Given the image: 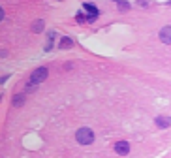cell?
I'll return each instance as SVG.
<instances>
[{
  "label": "cell",
  "mask_w": 171,
  "mask_h": 158,
  "mask_svg": "<svg viewBox=\"0 0 171 158\" xmlns=\"http://www.w3.org/2000/svg\"><path fill=\"white\" fill-rule=\"evenodd\" d=\"M117 2H118V0H117Z\"/></svg>",
  "instance_id": "14"
},
{
  "label": "cell",
  "mask_w": 171,
  "mask_h": 158,
  "mask_svg": "<svg viewBox=\"0 0 171 158\" xmlns=\"http://www.w3.org/2000/svg\"><path fill=\"white\" fill-rule=\"evenodd\" d=\"M83 8H85V10L88 11V15H96V17H98V15H100V10H98L96 6H90V4H85Z\"/></svg>",
  "instance_id": "7"
},
{
  "label": "cell",
  "mask_w": 171,
  "mask_h": 158,
  "mask_svg": "<svg viewBox=\"0 0 171 158\" xmlns=\"http://www.w3.org/2000/svg\"><path fill=\"white\" fill-rule=\"evenodd\" d=\"M115 152L120 154V156H126L130 152V145L126 141H118V143H115Z\"/></svg>",
  "instance_id": "3"
},
{
  "label": "cell",
  "mask_w": 171,
  "mask_h": 158,
  "mask_svg": "<svg viewBox=\"0 0 171 158\" xmlns=\"http://www.w3.org/2000/svg\"><path fill=\"white\" fill-rule=\"evenodd\" d=\"M71 45H73V41H71L70 38H62V40H60V47H62V49H70Z\"/></svg>",
  "instance_id": "9"
},
{
  "label": "cell",
  "mask_w": 171,
  "mask_h": 158,
  "mask_svg": "<svg viewBox=\"0 0 171 158\" xmlns=\"http://www.w3.org/2000/svg\"><path fill=\"white\" fill-rule=\"evenodd\" d=\"M118 10H120V11H128V10H130V4L124 2V0H118Z\"/></svg>",
  "instance_id": "10"
},
{
  "label": "cell",
  "mask_w": 171,
  "mask_h": 158,
  "mask_svg": "<svg viewBox=\"0 0 171 158\" xmlns=\"http://www.w3.org/2000/svg\"><path fill=\"white\" fill-rule=\"evenodd\" d=\"M43 27H45L43 19H38V21H34V23H32V30H34V32H41V30H43Z\"/></svg>",
  "instance_id": "5"
},
{
  "label": "cell",
  "mask_w": 171,
  "mask_h": 158,
  "mask_svg": "<svg viewBox=\"0 0 171 158\" xmlns=\"http://www.w3.org/2000/svg\"><path fill=\"white\" fill-rule=\"evenodd\" d=\"M11 104H13V107H21V105L24 104V96H23V94H17V96L13 98Z\"/></svg>",
  "instance_id": "8"
},
{
  "label": "cell",
  "mask_w": 171,
  "mask_h": 158,
  "mask_svg": "<svg viewBox=\"0 0 171 158\" xmlns=\"http://www.w3.org/2000/svg\"><path fill=\"white\" fill-rule=\"evenodd\" d=\"M160 40H162L165 45L171 43V27H164V28H162V32H160Z\"/></svg>",
  "instance_id": "4"
},
{
  "label": "cell",
  "mask_w": 171,
  "mask_h": 158,
  "mask_svg": "<svg viewBox=\"0 0 171 158\" xmlns=\"http://www.w3.org/2000/svg\"><path fill=\"white\" fill-rule=\"evenodd\" d=\"M47 75H49L47 68H36V70L32 72V75H30V83L32 85H40V83H43L47 79Z\"/></svg>",
  "instance_id": "2"
},
{
  "label": "cell",
  "mask_w": 171,
  "mask_h": 158,
  "mask_svg": "<svg viewBox=\"0 0 171 158\" xmlns=\"http://www.w3.org/2000/svg\"><path fill=\"white\" fill-rule=\"evenodd\" d=\"M77 21H79V23H85V21H87V15L79 11V13H77Z\"/></svg>",
  "instance_id": "11"
},
{
  "label": "cell",
  "mask_w": 171,
  "mask_h": 158,
  "mask_svg": "<svg viewBox=\"0 0 171 158\" xmlns=\"http://www.w3.org/2000/svg\"><path fill=\"white\" fill-rule=\"evenodd\" d=\"M75 139H77V143H81V145H90V143L94 141V132H92L90 128H79V130L75 132Z\"/></svg>",
  "instance_id": "1"
},
{
  "label": "cell",
  "mask_w": 171,
  "mask_h": 158,
  "mask_svg": "<svg viewBox=\"0 0 171 158\" xmlns=\"http://www.w3.org/2000/svg\"><path fill=\"white\" fill-rule=\"evenodd\" d=\"M160 128H167L169 126V119L167 117H156V121H154Z\"/></svg>",
  "instance_id": "6"
},
{
  "label": "cell",
  "mask_w": 171,
  "mask_h": 158,
  "mask_svg": "<svg viewBox=\"0 0 171 158\" xmlns=\"http://www.w3.org/2000/svg\"><path fill=\"white\" fill-rule=\"evenodd\" d=\"M4 17H6V15H4V10H2V8H0V21H2Z\"/></svg>",
  "instance_id": "12"
},
{
  "label": "cell",
  "mask_w": 171,
  "mask_h": 158,
  "mask_svg": "<svg viewBox=\"0 0 171 158\" xmlns=\"http://www.w3.org/2000/svg\"><path fill=\"white\" fill-rule=\"evenodd\" d=\"M139 4H143V6H147V0H139Z\"/></svg>",
  "instance_id": "13"
}]
</instances>
